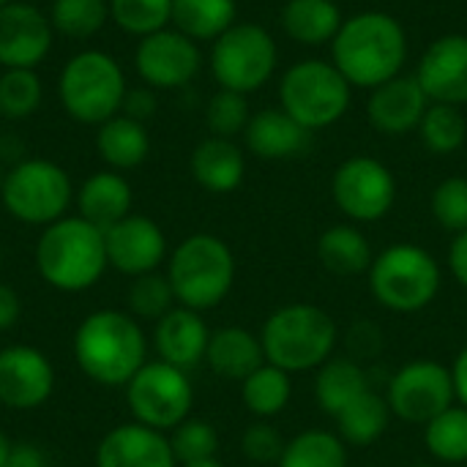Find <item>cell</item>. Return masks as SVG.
I'll use <instances>...</instances> for the list:
<instances>
[{
    "label": "cell",
    "instance_id": "obj_21",
    "mask_svg": "<svg viewBox=\"0 0 467 467\" xmlns=\"http://www.w3.org/2000/svg\"><path fill=\"white\" fill-rule=\"evenodd\" d=\"M211 342V328L200 312L175 306L170 309L153 331V350L159 361L172 364L178 369H192L205 361V350Z\"/></svg>",
    "mask_w": 467,
    "mask_h": 467
},
{
    "label": "cell",
    "instance_id": "obj_6",
    "mask_svg": "<svg viewBox=\"0 0 467 467\" xmlns=\"http://www.w3.org/2000/svg\"><path fill=\"white\" fill-rule=\"evenodd\" d=\"M129 93L123 66L104 49H82L71 55L57 77V99L63 109L85 126H101L120 115Z\"/></svg>",
    "mask_w": 467,
    "mask_h": 467
},
{
    "label": "cell",
    "instance_id": "obj_5",
    "mask_svg": "<svg viewBox=\"0 0 467 467\" xmlns=\"http://www.w3.org/2000/svg\"><path fill=\"white\" fill-rule=\"evenodd\" d=\"M167 279L178 306L194 312L213 309L235 285L233 249L219 235L194 233L172 249L167 260Z\"/></svg>",
    "mask_w": 467,
    "mask_h": 467
},
{
    "label": "cell",
    "instance_id": "obj_45",
    "mask_svg": "<svg viewBox=\"0 0 467 467\" xmlns=\"http://www.w3.org/2000/svg\"><path fill=\"white\" fill-rule=\"evenodd\" d=\"M156 112V96L153 90L145 85V88H129L126 99H123V107H120V115H129L140 123H145V118H150Z\"/></svg>",
    "mask_w": 467,
    "mask_h": 467
},
{
    "label": "cell",
    "instance_id": "obj_28",
    "mask_svg": "<svg viewBox=\"0 0 467 467\" xmlns=\"http://www.w3.org/2000/svg\"><path fill=\"white\" fill-rule=\"evenodd\" d=\"M342 22V8L334 0H287L282 5L285 33L304 47L331 44Z\"/></svg>",
    "mask_w": 467,
    "mask_h": 467
},
{
    "label": "cell",
    "instance_id": "obj_2",
    "mask_svg": "<svg viewBox=\"0 0 467 467\" xmlns=\"http://www.w3.org/2000/svg\"><path fill=\"white\" fill-rule=\"evenodd\" d=\"M74 361L99 386L126 389L148 364V337L137 317L120 309L90 312L74 331Z\"/></svg>",
    "mask_w": 467,
    "mask_h": 467
},
{
    "label": "cell",
    "instance_id": "obj_32",
    "mask_svg": "<svg viewBox=\"0 0 467 467\" xmlns=\"http://www.w3.org/2000/svg\"><path fill=\"white\" fill-rule=\"evenodd\" d=\"M241 400H244L246 410L252 416H257L260 421L274 419L293 400V378H290V372L265 361L260 369H254L241 383Z\"/></svg>",
    "mask_w": 467,
    "mask_h": 467
},
{
    "label": "cell",
    "instance_id": "obj_9",
    "mask_svg": "<svg viewBox=\"0 0 467 467\" xmlns=\"http://www.w3.org/2000/svg\"><path fill=\"white\" fill-rule=\"evenodd\" d=\"M0 200L16 222L49 227L66 216L74 202V186L60 164L49 159H22L5 172Z\"/></svg>",
    "mask_w": 467,
    "mask_h": 467
},
{
    "label": "cell",
    "instance_id": "obj_4",
    "mask_svg": "<svg viewBox=\"0 0 467 467\" xmlns=\"http://www.w3.org/2000/svg\"><path fill=\"white\" fill-rule=\"evenodd\" d=\"M337 320L315 304H285L268 315L260 331L265 361L296 375L320 369L337 350Z\"/></svg>",
    "mask_w": 467,
    "mask_h": 467
},
{
    "label": "cell",
    "instance_id": "obj_30",
    "mask_svg": "<svg viewBox=\"0 0 467 467\" xmlns=\"http://www.w3.org/2000/svg\"><path fill=\"white\" fill-rule=\"evenodd\" d=\"M238 22L235 0H172V27L192 41H216Z\"/></svg>",
    "mask_w": 467,
    "mask_h": 467
},
{
    "label": "cell",
    "instance_id": "obj_15",
    "mask_svg": "<svg viewBox=\"0 0 467 467\" xmlns=\"http://www.w3.org/2000/svg\"><path fill=\"white\" fill-rule=\"evenodd\" d=\"M55 391V369L47 353L30 345L0 350V405L8 410H36Z\"/></svg>",
    "mask_w": 467,
    "mask_h": 467
},
{
    "label": "cell",
    "instance_id": "obj_17",
    "mask_svg": "<svg viewBox=\"0 0 467 467\" xmlns=\"http://www.w3.org/2000/svg\"><path fill=\"white\" fill-rule=\"evenodd\" d=\"M107 244V263L123 276H145L153 274L167 257V238L164 230L140 213H129L118 224L104 230Z\"/></svg>",
    "mask_w": 467,
    "mask_h": 467
},
{
    "label": "cell",
    "instance_id": "obj_44",
    "mask_svg": "<svg viewBox=\"0 0 467 467\" xmlns=\"http://www.w3.org/2000/svg\"><path fill=\"white\" fill-rule=\"evenodd\" d=\"M348 353L353 361H369L378 358V353L383 350V331L380 326H375L372 320H358L353 323V328L348 331Z\"/></svg>",
    "mask_w": 467,
    "mask_h": 467
},
{
    "label": "cell",
    "instance_id": "obj_19",
    "mask_svg": "<svg viewBox=\"0 0 467 467\" xmlns=\"http://www.w3.org/2000/svg\"><path fill=\"white\" fill-rule=\"evenodd\" d=\"M432 101L419 85L416 74H400L369 90L367 118L375 131L389 137H402L419 131V123Z\"/></svg>",
    "mask_w": 467,
    "mask_h": 467
},
{
    "label": "cell",
    "instance_id": "obj_36",
    "mask_svg": "<svg viewBox=\"0 0 467 467\" xmlns=\"http://www.w3.org/2000/svg\"><path fill=\"white\" fill-rule=\"evenodd\" d=\"M44 99V85L36 68H3L0 74V115L8 120L30 118Z\"/></svg>",
    "mask_w": 467,
    "mask_h": 467
},
{
    "label": "cell",
    "instance_id": "obj_43",
    "mask_svg": "<svg viewBox=\"0 0 467 467\" xmlns=\"http://www.w3.org/2000/svg\"><path fill=\"white\" fill-rule=\"evenodd\" d=\"M285 446H287V441L268 421H257V424L246 427L241 435V454L254 465H274V462L279 465Z\"/></svg>",
    "mask_w": 467,
    "mask_h": 467
},
{
    "label": "cell",
    "instance_id": "obj_34",
    "mask_svg": "<svg viewBox=\"0 0 467 467\" xmlns=\"http://www.w3.org/2000/svg\"><path fill=\"white\" fill-rule=\"evenodd\" d=\"M424 441L430 454L443 465L467 462V408L451 405L424 427Z\"/></svg>",
    "mask_w": 467,
    "mask_h": 467
},
{
    "label": "cell",
    "instance_id": "obj_1",
    "mask_svg": "<svg viewBox=\"0 0 467 467\" xmlns=\"http://www.w3.org/2000/svg\"><path fill=\"white\" fill-rule=\"evenodd\" d=\"M408 60V33L386 11H358L348 16L331 41V63L353 88L372 90L402 74Z\"/></svg>",
    "mask_w": 467,
    "mask_h": 467
},
{
    "label": "cell",
    "instance_id": "obj_8",
    "mask_svg": "<svg viewBox=\"0 0 467 467\" xmlns=\"http://www.w3.org/2000/svg\"><path fill=\"white\" fill-rule=\"evenodd\" d=\"M350 99L353 85L334 63L317 57L293 63L279 82V107L309 131L342 120L350 109Z\"/></svg>",
    "mask_w": 467,
    "mask_h": 467
},
{
    "label": "cell",
    "instance_id": "obj_35",
    "mask_svg": "<svg viewBox=\"0 0 467 467\" xmlns=\"http://www.w3.org/2000/svg\"><path fill=\"white\" fill-rule=\"evenodd\" d=\"M421 142L435 156H451L467 142V120L460 107L454 104H430L419 123Z\"/></svg>",
    "mask_w": 467,
    "mask_h": 467
},
{
    "label": "cell",
    "instance_id": "obj_51",
    "mask_svg": "<svg viewBox=\"0 0 467 467\" xmlns=\"http://www.w3.org/2000/svg\"><path fill=\"white\" fill-rule=\"evenodd\" d=\"M178 467H224L216 457H211V460H197V462H183V465Z\"/></svg>",
    "mask_w": 467,
    "mask_h": 467
},
{
    "label": "cell",
    "instance_id": "obj_10",
    "mask_svg": "<svg viewBox=\"0 0 467 467\" xmlns=\"http://www.w3.org/2000/svg\"><path fill=\"white\" fill-rule=\"evenodd\" d=\"M279 49L271 33L254 22H235L211 47V74L219 88L254 93L274 77Z\"/></svg>",
    "mask_w": 467,
    "mask_h": 467
},
{
    "label": "cell",
    "instance_id": "obj_16",
    "mask_svg": "<svg viewBox=\"0 0 467 467\" xmlns=\"http://www.w3.org/2000/svg\"><path fill=\"white\" fill-rule=\"evenodd\" d=\"M55 27L33 3L14 0L0 8V66L38 68L52 49Z\"/></svg>",
    "mask_w": 467,
    "mask_h": 467
},
{
    "label": "cell",
    "instance_id": "obj_20",
    "mask_svg": "<svg viewBox=\"0 0 467 467\" xmlns=\"http://www.w3.org/2000/svg\"><path fill=\"white\" fill-rule=\"evenodd\" d=\"M96 467H178V460L164 432L131 421L101 438Z\"/></svg>",
    "mask_w": 467,
    "mask_h": 467
},
{
    "label": "cell",
    "instance_id": "obj_18",
    "mask_svg": "<svg viewBox=\"0 0 467 467\" xmlns=\"http://www.w3.org/2000/svg\"><path fill=\"white\" fill-rule=\"evenodd\" d=\"M416 79L435 104H467V36L446 33L435 38L419 60Z\"/></svg>",
    "mask_w": 467,
    "mask_h": 467
},
{
    "label": "cell",
    "instance_id": "obj_39",
    "mask_svg": "<svg viewBox=\"0 0 467 467\" xmlns=\"http://www.w3.org/2000/svg\"><path fill=\"white\" fill-rule=\"evenodd\" d=\"M126 304H129V315L137 317V320H153L159 323L170 309H175V293H172V285L167 279V274H145V276H137L129 287V296H126Z\"/></svg>",
    "mask_w": 467,
    "mask_h": 467
},
{
    "label": "cell",
    "instance_id": "obj_41",
    "mask_svg": "<svg viewBox=\"0 0 467 467\" xmlns=\"http://www.w3.org/2000/svg\"><path fill=\"white\" fill-rule=\"evenodd\" d=\"M170 446H172V454H175L178 465L197 462V460H211L219 451V432L205 419H192L189 416L183 424H178L172 430Z\"/></svg>",
    "mask_w": 467,
    "mask_h": 467
},
{
    "label": "cell",
    "instance_id": "obj_25",
    "mask_svg": "<svg viewBox=\"0 0 467 467\" xmlns=\"http://www.w3.org/2000/svg\"><path fill=\"white\" fill-rule=\"evenodd\" d=\"M192 175L211 194H230L244 183L246 156L227 137H208L192 153Z\"/></svg>",
    "mask_w": 467,
    "mask_h": 467
},
{
    "label": "cell",
    "instance_id": "obj_55",
    "mask_svg": "<svg viewBox=\"0 0 467 467\" xmlns=\"http://www.w3.org/2000/svg\"><path fill=\"white\" fill-rule=\"evenodd\" d=\"M410 467H435V465H410Z\"/></svg>",
    "mask_w": 467,
    "mask_h": 467
},
{
    "label": "cell",
    "instance_id": "obj_23",
    "mask_svg": "<svg viewBox=\"0 0 467 467\" xmlns=\"http://www.w3.org/2000/svg\"><path fill=\"white\" fill-rule=\"evenodd\" d=\"M131 200H134L131 183L123 178V172H115V170L93 172L74 192L77 216L96 224L99 230H107L118 224L120 219H126L131 213Z\"/></svg>",
    "mask_w": 467,
    "mask_h": 467
},
{
    "label": "cell",
    "instance_id": "obj_27",
    "mask_svg": "<svg viewBox=\"0 0 467 467\" xmlns=\"http://www.w3.org/2000/svg\"><path fill=\"white\" fill-rule=\"evenodd\" d=\"M317 260L328 274L350 279L369 274L375 254L369 238L356 224H334L317 238Z\"/></svg>",
    "mask_w": 467,
    "mask_h": 467
},
{
    "label": "cell",
    "instance_id": "obj_12",
    "mask_svg": "<svg viewBox=\"0 0 467 467\" xmlns=\"http://www.w3.org/2000/svg\"><path fill=\"white\" fill-rule=\"evenodd\" d=\"M386 400L397 419L427 427L435 416L457 405L451 367L432 358L408 361L391 375Z\"/></svg>",
    "mask_w": 467,
    "mask_h": 467
},
{
    "label": "cell",
    "instance_id": "obj_46",
    "mask_svg": "<svg viewBox=\"0 0 467 467\" xmlns=\"http://www.w3.org/2000/svg\"><path fill=\"white\" fill-rule=\"evenodd\" d=\"M19 315H22V301L16 290L0 282V331H11L19 323Z\"/></svg>",
    "mask_w": 467,
    "mask_h": 467
},
{
    "label": "cell",
    "instance_id": "obj_52",
    "mask_svg": "<svg viewBox=\"0 0 467 467\" xmlns=\"http://www.w3.org/2000/svg\"><path fill=\"white\" fill-rule=\"evenodd\" d=\"M3 178H5V172H3V167H0V189H3Z\"/></svg>",
    "mask_w": 467,
    "mask_h": 467
},
{
    "label": "cell",
    "instance_id": "obj_22",
    "mask_svg": "<svg viewBox=\"0 0 467 467\" xmlns=\"http://www.w3.org/2000/svg\"><path fill=\"white\" fill-rule=\"evenodd\" d=\"M312 140V131L304 129L296 118H290L282 107L260 109L252 112L246 129H244V142L252 156L265 159V161H285L306 153Z\"/></svg>",
    "mask_w": 467,
    "mask_h": 467
},
{
    "label": "cell",
    "instance_id": "obj_14",
    "mask_svg": "<svg viewBox=\"0 0 467 467\" xmlns=\"http://www.w3.org/2000/svg\"><path fill=\"white\" fill-rule=\"evenodd\" d=\"M134 68L150 90H175L200 74L202 52L197 41L170 25L137 41Z\"/></svg>",
    "mask_w": 467,
    "mask_h": 467
},
{
    "label": "cell",
    "instance_id": "obj_49",
    "mask_svg": "<svg viewBox=\"0 0 467 467\" xmlns=\"http://www.w3.org/2000/svg\"><path fill=\"white\" fill-rule=\"evenodd\" d=\"M451 378H454L457 402L467 408V345L457 353V358H454V364H451Z\"/></svg>",
    "mask_w": 467,
    "mask_h": 467
},
{
    "label": "cell",
    "instance_id": "obj_29",
    "mask_svg": "<svg viewBox=\"0 0 467 467\" xmlns=\"http://www.w3.org/2000/svg\"><path fill=\"white\" fill-rule=\"evenodd\" d=\"M372 389L369 383V372L364 369V364L348 358H328L315 378V400L317 405L328 413V416H339L350 402H356L361 394H367Z\"/></svg>",
    "mask_w": 467,
    "mask_h": 467
},
{
    "label": "cell",
    "instance_id": "obj_7",
    "mask_svg": "<svg viewBox=\"0 0 467 467\" xmlns=\"http://www.w3.org/2000/svg\"><path fill=\"white\" fill-rule=\"evenodd\" d=\"M372 298L389 312L410 315L427 309L443 285L441 263L419 244H391L375 254L367 274Z\"/></svg>",
    "mask_w": 467,
    "mask_h": 467
},
{
    "label": "cell",
    "instance_id": "obj_31",
    "mask_svg": "<svg viewBox=\"0 0 467 467\" xmlns=\"http://www.w3.org/2000/svg\"><path fill=\"white\" fill-rule=\"evenodd\" d=\"M391 408L389 400L380 397L375 389L361 394L356 402H350L339 416H337V435L356 449H367L375 441H380L391 424Z\"/></svg>",
    "mask_w": 467,
    "mask_h": 467
},
{
    "label": "cell",
    "instance_id": "obj_42",
    "mask_svg": "<svg viewBox=\"0 0 467 467\" xmlns=\"http://www.w3.org/2000/svg\"><path fill=\"white\" fill-rule=\"evenodd\" d=\"M432 216L435 222L460 235L467 230V178L451 175L441 181L432 192Z\"/></svg>",
    "mask_w": 467,
    "mask_h": 467
},
{
    "label": "cell",
    "instance_id": "obj_13",
    "mask_svg": "<svg viewBox=\"0 0 467 467\" xmlns=\"http://www.w3.org/2000/svg\"><path fill=\"white\" fill-rule=\"evenodd\" d=\"M331 197L350 222H380L397 202V178L375 156H350L331 178Z\"/></svg>",
    "mask_w": 467,
    "mask_h": 467
},
{
    "label": "cell",
    "instance_id": "obj_24",
    "mask_svg": "<svg viewBox=\"0 0 467 467\" xmlns=\"http://www.w3.org/2000/svg\"><path fill=\"white\" fill-rule=\"evenodd\" d=\"M205 364L211 367L213 375L244 383L254 369L265 364L260 334H252L249 328H241V326H224V328L211 331Z\"/></svg>",
    "mask_w": 467,
    "mask_h": 467
},
{
    "label": "cell",
    "instance_id": "obj_38",
    "mask_svg": "<svg viewBox=\"0 0 467 467\" xmlns=\"http://www.w3.org/2000/svg\"><path fill=\"white\" fill-rule=\"evenodd\" d=\"M109 19L123 33L145 38L172 25V0H109Z\"/></svg>",
    "mask_w": 467,
    "mask_h": 467
},
{
    "label": "cell",
    "instance_id": "obj_3",
    "mask_svg": "<svg viewBox=\"0 0 467 467\" xmlns=\"http://www.w3.org/2000/svg\"><path fill=\"white\" fill-rule=\"evenodd\" d=\"M104 230L82 216H63L44 227L36 244L38 276L60 293H82L107 271Z\"/></svg>",
    "mask_w": 467,
    "mask_h": 467
},
{
    "label": "cell",
    "instance_id": "obj_50",
    "mask_svg": "<svg viewBox=\"0 0 467 467\" xmlns=\"http://www.w3.org/2000/svg\"><path fill=\"white\" fill-rule=\"evenodd\" d=\"M11 449H14V443L8 441V435H5V432H0V467H5L8 457H11Z\"/></svg>",
    "mask_w": 467,
    "mask_h": 467
},
{
    "label": "cell",
    "instance_id": "obj_26",
    "mask_svg": "<svg viewBox=\"0 0 467 467\" xmlns=\"http://www.w3.org/2000/svg\"><path fill=\"white\" fill-rule=\"evenodd\" d=\"M96 153L115 172L134 170L150 153V134L145 123L129 115H115L96 126Z\"/></svg>",
    "mask_w": 467,
    "mask_h": 467
},
{
    "label": "cell",
    "instance_id": "obj_11",
    "mask_svg": "<svg viewBox=\"0 0 467 467\" xmlns=\"http://www.w3.org/2000/svg\"><path fill=\"white\" fill-rule=\"evenodd\" d=\"M126 402L137 424L172 432L192 416L194 386L186 369L164 361H148L126 386Z\"/></svg>",
    "mask_w": 467,
    "mask_h": 467
},
{
    "label": "cell",
    "instance_id": "obj_40",
    "mask_svg": "<svg viewBox=\"0 0 467 467\" xmlns=\"http://www.w3.org/2000/svg\"><path fill=\"white\" fill-rule=\"evenodd\" d=\"M249 118H252L249 101H246L244 93H235V90L219 88L211 96L208 107H205V123H208V129H211L213 137L233 140L235 134H244Z\"/></svg>",
    "mask_w": 467,
    "mask_h": 467
},
{
    "label": "cell",
    "instance_id": "obj_33",
    "mask_svg": "<svg viewBox=\"0 0 467 467\" xmlns=\"http://www.w3.org/2000/svg\"><path fill=\"white\" fill-rule=\"evenodd\" d=\"M348 443L328 430H306L287 441L279 467H348Z\"/></svg>",
    "mask_w": 467,
    "mask_h": 467
},
{
    "label": "cell",
    "instance_id": "obj_54",
    "mask_svg": "<svg viewBox=\"0 0 467 467\" xmlns=\"http://www.w3.org/2000/svg\"><path fill=\"white\" fill-rule=\"evenodd\" d=\"M0 268H3V249H0Z\"/></svg>",
    "mask_w": 467,
    "mask_h": 467
},
{
    "label": "cell",
    "instance_id": "obj_47",
    "mask_svg": "<svg viewBox=\"0 0 467 467\" xmlns=\"http://www.w3.org/2000/svg\"><path fill=\"white\" fill-rule=\"evenodd\" d=\"M5 467H49V462H47V454L36 449L33 443H14Z\"/></svg>",
    "mask_w": 467,
    "mask_h": 467
},
{
    "label": "cell",
    "instance_id": "obj_48",
    "mask_svg": "<svg viewBox=\"0 0 467 467\" xmlns=\"http://www.w3.org/2000/svg\"><path fill=\"white\" fill-rule=\"evenodd\" d=\"M449 268L454 274V279L467 290V230L454 235L451 249H449Z\"/></svg>",
    "mask_w": 467,
    "mask_h": 467
},
{
    "label": "cell",
    "instance_id": "obj_37",
    "mask_svg": "<svg viewBox=\"0 0 467 467\" xmlns=\"http://www.w3.org/2000/svg\"><path fill=\"white\" fill-rule=\"evenodd\" d=\"M109 19V0H55L49 22L68 38H90Z\"/></svg>",
    "mask_w": 467,
    "mask_h": 467
},
{
    "label": "cell",
    "instance_id": "obj_53",
    "mask_svg": "<svg viewBox=\"0 0 467 467\" xmlns=\"http://www.w3.org/2000/svg\"><path fill=\"white\" fill-rule=\"evenodd\" d=\"M8 3H14V0H0V8H3V5H8Z\"/></svg>",
    "mask_w": 467,
    "mask_h": 467
}]
</instances>
